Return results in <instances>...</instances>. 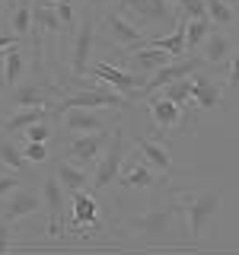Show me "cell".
Wrapping results in <instances>:
<instances>
[{
    "mask_svg": "<svg viewBox=\"0 0 239 255\" xmlns=\"http://www.w3.org/2000/svg\"><path fill=\"white\" fill-rule=\"evenodd\" d=\"M121 233L127 236L131 246H147V249L188 243L185 207H182L179 195H175V185L159 188L156 198L140 214H134V217H127L121 223Z\"/></svg>",
    "mask_w": 239,
    "mask_h": 255,
    "instance_id": "1",
    "label": "cell"
},
{
    "mask_svg": "<svg viewBox=\"0 0 239 255\" xmlns=\"http://www.w3.org/2000/svg\"><path fill=\"white\" fill-rule=\"evenodd\" d=\"M188 223V243L191 246H214L220 239V211H223V185L207 188H175Z\"/></svg>",
    "mask_w": 239,
    "mask_h": 255,
    "instance_id": "2",
    "label": "cell"
},
{
    "mask_svg": "<svg viewBox=\"0 0 239 255\" xmlns=\"http://www.w3.org/2000/svg\"><path fill=\"white\" fill-rule=\"evenodd\" d=\"M115 6L127 19H134L147 35H166L179 26L175 0H115Z\"/></svg>",
    "mask_w": 239,
    "mask_h": 255,
    "instance_id": "3",
    "label": "cell"
},
{
    "mask_svg": "<svg viewBox=\"0 0 239 255\" xmlns=\"http://www.w3.org/2000/svg\"><path fill=\"white\" fill-rule=\"evenodd\" d=\"M96 19H99V32L109 38V45L115 51H131V48L150 45V35L143 32L134 19L118 10V6H109V10H96Z\"/></svg>",
    "mask_w": 239,
    "mask_h": 255,
    "instance_id": "4",
    "label": "cell"
},
{
    "mask_svg": "<svg viewBox=\"0 0 239 255\" xmlns=\"http://www.w3.org/2000/svg\"><path fill=\"white\" fill-rule=\"evenodd\" d=\"M96 42H99V19H96V6L90 3L80 16L74 35H70V77H83L86 67L93 64Z\"/></svg>",
    "mask_w": 239,
    "mask_h": 255,
    "instance_id": "5",
    "label": "cell"
},
{
    "mask_svg": "<svg viewBox=\"0 0 239 255\" xmlns=\"http://www.w3.org/2000/svg\"><path fill=\"white\" fill-rule=\"evenodd\" d=\"M143 106H147V115H150V122H153V134H159L163 137V131L166 134H179L182 128H185L188 134H198V125L188 118V112L179 106V102H172V99H166L163 93H150L147 99H143Z\"/></svg>",
    "mask_w": 239,
    "mask_h": 255,
    "instance_id": "6",
    "label": "cell"
},
{
    "mask_svg": "<svg viewBox=\"0 0 239 255\" xmlns=\"http://www.w3.org/2000/svg\"><path fill=\"white\" fill-rule=\"evenodd\" d=\"M3 96L10 102V109H35V106L54 109V102L64 96V86L54 83V80H45V77H32V80H19Z\"/></svg>",
    "mask_w": 239,
    "mask_h": 255,
    "instance_id": "7",
    "label": "cell"
},
{
    "mask_svg": "<svg viewBox=\"0 0 239 255\" xmlns=\"http://www.w3.org/2000/svg\"><path fill=\"white\" fill-rule=\"evenodd\" d=\"M124 156H127V140H124V128L121 125H115L112 128V140H109V147H106V153L99 156V163H96V169H93V195H99V191H106L112 182L118 179V172H121V163H124Z\"/></svg>",
    "mask_w": 239,
    "mask_h": 255,
    "instance_id": "8",
    "label": "cell"
},
{
    "mask_svg": "<svg viewBox=\"0 0 239 255\" xmlns=\"http://www.w3.org/2000/svg\"><path fill=\"white\" fill-rule=\"evenodd\" d=\"M112 140V131H93V134H67V143H64V159L67 163L80 166V169H96L99 156L106 153Z\"/></svg>",
    "mask_w": 239,
    "mask_h": 255,
    "instance_id": "9",
    "label": "cell"
},
{
    "mask_svg": "<svg viewBox=\"0 0 239 255\" xmlns=\"http://www.w3.org/2000/svg\"><path fill=\"white\" fill-rule=\"evenodd\" d=\"M118 185L127 188V191H159L169 185V175H156V169L143 159L137 150L131 156H124L121 163V172H118Z\"/></svg>",
    "mask_w": 239,
    "mask_h": 255,
    "instance_id": "10",
    "label": "cell"
},
{
    "mask_svg": "<svg viewBox=\"0 0 239 255\" xmlns=\"http://www.w3.org/2000/svg\"><path fill=\"white\" fill-rule=\"evenodd\" d=\"M86 74L102 80L106 86H112V90L124 93L127 99L143 96V86H147V77L143 74H134V70H127V67H118V64H112V61H96L93 58V64L86 67Z\"/></svg>",
    "mask_w": 239,
    "mask_h": 255,
    "instance_id": "11",
    "label": "cell"
},
{
    "mask_svg": "<svg viewBox=\"0 0 239 255\" xmlns=\"http://www.w3.org/2000/svg\"><path fill=\"white\" fill-rule=\"evenodd\" d=\"M42 207L48 214V236L58 239L64 233V217H67V188L61 185L54 169H48L42 179Z\"/></svg>",
    "mask_w": 239,
    "mask_h": 255,
    "instance_id": "12",
    "label": "cell"
},
{
    "mask_svg": "<svg viewBox=\"0 0 239 255\" xmlns=\"http://www.w3.org/2000/svg\"><path fill=\"white\" fill-rule=\"evenodd\" d=\"M191 99L198 102L201 112L223 109L227 106V83H223V77L207 74V67L195 70V74H191Z\"/></svg>",
    "mask_w": 239,
    "mask_h": 255,
    "instance_id": "13",
    "label": "cell"
},
{
    "mask_svg": "<svg viewBox=\"0 0 239 255\" xmlns=\"http://www.w3.org/2000/svg\"><path fill=\"white\" fill-rule=\"evenodd\" d=\"M201 67H207L201 54H185V58H172L169 64H163V67H159L156 74H150V77H147V86H143V96H140V99H147L150 93H156L159 86L172 83V80H185V77H191L195 70H201Z\"/></svg>",
    "mask_w": 239,
    "mask_h": 255,
    "instance_id": "14",
    "label": "cell"
},
{
    "mask_svg": "<svg viewBox=\"0 0 239 255\" xmlns=\"http://www.w3.org/2000/svg\"><path fill=\"white\" fill-rule=\"evenodd\" d=\"M58 125L64 128V134H93V131H109L112 115H102L99 109H64L58 112Z\"/></svg>",
    "mask_w": 239,
    "mask_h": 255,
    "instance_id": "15",
    "label": "cell"
},
{
    "mask_svg": "<svg viewBox=\"0 0 239 255\" xmlns=\"http://www.w3.org/2000/svg\"><path fill=\"white\" fill-rule=\"evenodd\" d=\"M38 211H42V195L26 188V185H19L13 195H6L3 201H0V217L10 220V223H19V220H26Z\"/></svg>",
    "mask_w": 239,
    "mask_h": 255,
    "instance_id": "16",
    "label": "cell"
},
{
    "mask_svg": "<svg viewBox=\"0 0 239 255\" xmlns=\"http://www.w3.org/2000/svg\"><path fill=\"white\" fill-rule=\"evenodd\" d=\"M233 51H236V38L230 35V32H223L214 26V32L207 35V42L201 45V58L207 64V70H220V67H227L230 58H233Z\"/></svg>",
    "mask_w": 239,
    "mask_h": 255,
    "instance_id": "17",
    "label": "cell"
},
{
    "mask_svg": "<svg viewBox=\"0 0 239 255\" xmlns=\"http://www.w3.org/2000/svg\"><path fill=\"white\" fill-rule=\"evenodd\" d=\"M134 150L147 159L150 166H153L156 172L169 175L172 172V156H169V147L163 143V137L159 134H140L137 140H134Z\"/></svg>",
    "mask_w": 239,
    "mask_h": 255,
    "instance_id": "18",
    "label": "cell"
},
{
    "mask_svg": "<svg viewBox=\"0 0 239 255\" xmlns=\"http://www.w3.org/2000/svg\"><path fill=\"white\" fill-rule=\"evenodd\" d=\"M70 211H74V223L77 230L90 227V230H99V204H96V195L93 188H80V191H70Z\"/></svg>",
    "mask_w": 239,
    "mask_h": 255,
    "instance_id": "19",
    "label": "cell"
},
{
    "mask_svg": "<svg viewBox=\"0 0 239 255\" xmlns=\"http://www.w3.org/2000/svg\"><path fill=\"white\" fill-rule=\"evenodd\" d=\"M32 3H35V0H16L13 6L6 3V10H3L6 32L19 35L22 42H29V38H32Z\"/></svg>",
    "mask_w": 239,
    "mask_h": 255,
    "instance_id": "20",
    "label": "cell"
},
{
    "mask_svg": "<svg viewBox=\"0 0 239 255\" xmlns=\"http://www.w3.org/2000/svg\"><path fill=\"white\" fill-rule=\"evenodd\" d=\"M42 118H54V112L48 106H35V109H13V115L3 118V125H0V131L10 134V137H19L22 131H26L29 125L42 122Z\"/></svg>",
    "mask_w": 239,
    "mask_h": 255,
    "instance_id": "21",
    "label": "cell"
},
{
    "mask_svg": "<svg viewBox=\"0 0 239 255\" xmlns=\"http://www.w3.org/2000/svg\"><path fill=\"white\" fill-rule=\"evenodd\" d=\"M51 169H54V175L61 179V185L67 188V195H70V191L86 188V185H93V172H90V169H80V166L67 163V159H54Z\"/></svg>",
    "mask_w": 239,
    "mask_h": 255,
    "instance_id": "22",
    "label": "cell"
},
{
    "mask_svg": "<svg viewBox=\"0 0 239 255\" xmlns=\"http://www.w3.org/2000/svg\"><path fill=\"white\" fill-rule=\"evenodd\" d=\"M0 166L10 172H29V159L26 153H22V147H16V137H10V134L0 131Z\"/></svg>",
    "mask_w": 239,
    "mask_h": 255,
    "instance_id": "23",
    "label": "cell"
},
{
    "mask_svg": "<svg viewBox=\"0 0 239 255\" xmlns=\"http://www.w3.org/2000/svg\"><path fill=\"white\" fill-rule=\"evenodd\" d=\"M26 74V45H16L6 51V67H3V83H0V90H13L16 83L22 80Z\"/></svg>",
    "mask_w": 239,
    "mask_h": 255,
    "instance_id": "24",
    "label": "cell"
},
{
    "mask_svg": "<svg viewBox=\"0 0 239 255\" xmlns=\"http://www.w3.org/2000/svg\"><path fill=\"white\" fill-rule=\"evenodd\" d=\"M214 32V22H211V16H198V19H188L185 22V48L191 54H198L201 51V45L207 42V35Z\"/></svg>",
    "mask_w": 239,
    "mask_h": 255,
    "instance_id": "25",
    "label": "cell"
},
{
    "mask_svg": "<svg viewBox=\"0 0 239 255\" xmlns=\"http://www.w3.org/2000/svg\"><path fill=\"white\" fill-rule=\"evenodd\" d=\"M150 45L166 48L172 58H185L188 54V48H185V22H179V26L172 32H166V35H150Z\"/></svg>",
    "mask_w": 239,
    "mask_h": 255,
    "instance_id": "26",
    "label": "cell"
},
{
    "mask_svg": "<svg viewBox=\"0 0 239 255\" xmlns=\"http://www.w3.org/2000/svg\"><path fill=\"white\" fill-rule=\"evenodd\" d=\"M80 3H83V0H58V3H54L58 19H61V26H64V38L74 35V29H77V22H80V13H77Z\"/></svg>",
    "mask_w": 239,
    "mask_h": 255,
    "instance_id": "27",
    "label": "cell"
},
{
    "mask_svg": "<svg viewBox=\"0 0 239 255\" xmlns=\"http://www.w3.org/2000/svg\"><path fill=\"white\" fill-rule=\"evenodd\" d=\"M207 16H211V22L217 29H230V26H236V22H239L236 10L230 3H223V0H207Z\"/></svg>",
    "mask_w": 239,
    "mask_h": 255,
    "instance_id": "28",
    "label": "cell"
},
{
    "mask_svg": "<svg viewBox=\"0 0 239 255\" xmlns=\"http://www.w3.org/2000/svg\"><path fill=\"white\" fill-rule=\"evenodd\" d=\"M159 93L166 96V99H172V102H179L182 109H185V102L191 99V77L185 80H172V83H166V86H159Z\"/></svg>",
    "mask_w": 239,
    "mask_h": 255,
    "instance_id": "29",
    "label": "cell"
},
{
    "mask_svg": "<svg viewBox=\"0 0 239 255\" xmlns=\"http://www.w3.org/2000/svg\"><path fill=\"white\" fill-rule=\"evenodd\" d=\"M175 16H179V22L207 16V0H175Z\"/></svg>",
    "mask_w": 239,
    "mask_h": 255,
    "instance_id": "30",
    "label": "cell"
},
{
    "mask_svg": "<svg viewBox=\"0 0 239 255\" xmlns=\"http://www.w3.org/2000/svg\"><path fill=\"white\" fill-rule=\"evenodd\" d=\"M58 131H61V128H54V125H51V118H42V122L29 125L26 131H22V140H42V143H48Z\"/></svg>",
    "mask_w": 239,
    "mask_h": 255,
    "instance_id": "31",
    "label": "cell"
},
{
    "mask_svg": "<svg viewBox=\"0 0 239 255\" xmlns=\"http://www.w3.org/2000/svg\"><path fill=\"white\" fill-rule=\"evenodd\" d=\"M223 83H227V90L239 93V42H236V51H233V58H230L227 70H223Z\"/></svg>",
    "mask_w": 239,
    "mask_h": 255,
    "instance_id": "32",
    "label": "cell"
},
{
    "mask_svg": "<svg viewBox=\"0 0 239 255\" xmlns=\"http://www.w3.org/2000/svg\"><path fill=\"white\" fill-rule=\"evenodd\" d=\"M22 153H26V159L29 163H48V143H42V140H26V147H22Z\"/></svg>",
    "mask_w": 239,
    "mask_h": 255,
    "instance_id": "33",
    "label": "cell"
},
{
    "mask_svg": "<svg viewBox=\"0 0 239 255\" xmlns=\"http://www.w3.org/2000/svg\"><path fill=\"white\" fill-rule=\"evenodd\" d=\"M19 185H22V172H10V169H6L3 175H0V201H3L6 195H13Z\"/></svg>",
    "mask_w": 239,
    "mask_h": 255,
    "instance_id": "34",
    "label": "cell"
},
{
    "mask_svg": "<svg viewBox=\"0 0 239 255\" xmlns=\"http://www.w3.org/2000/svg\"><path fill=\"white\" fill-rule=\"evenodd\" d=\"M13 249V223L0 217V255Z\"/></svg>",
    "mask_w": 239,
    "mask_h": 255,
    "instance_id": "35",
    "label": "cell"
},
{
    "mask_svg": "<svg viewBox=\"0 0 239 255\" xmlns=\"http://www.w3.org/2000/svg\"><path fill=\"white\" fill-rule=\"evenodd\" d=\"M16 45H26L19 35H13V32H0V51L3 48H16Z\"/></svg>",
    "mask_w": 239,
    "mask_h": 255,
    "instance_id": "36",
    "label": "cell"
},
{
    "mask_svg": "<svg viewBox=\"0 0 239 255\" xmlns=\"http://www.w3.org/2000/svg\"><path fill=\"white\" fill-rule=\"evenodd\" d=\"M6 51H10V48H3V51H0V83H3V67H6Z\"/></svg>",
    "mask_w": 239,
    "mask_h": 255,
    "instance_id": "37",
    "label": "cell"
},
{
    "mask_svg": "<svg viewBox=\"0 0 239 255\" xmlns=\"http://www.w3.org/2000/svg\"><path fill=\"white\" fill-rule=\"evenodd\" d=\"M223 3H230V6H233V10H236V6H239V0H223Z\"/></svg>",
    "mask_w": 239,
    "mask_h": 255,
    "instance_id": "38",
    "label": "cell"
},
{
    "mask_svg": "<svg viewBox=\"0 0 239 255\" xmlns=\"http://www.w3.org/2000/svg\"><path fill=\"white\" fill-rule=\"evenodd\" d=\"M83 3H93L96 6V3H102V0H83Z\"/></svg>",
    "mask_w": 239,
    "mask_h": 255,
    "instance_id": "39",
    "label": "cell"
},
{
    "mask_svg": "<svg viewBox=\"0 0 239 255\" xmlns=\"http://www.w3.org/2000/svg\"><path fill=\"white\" fill-rule=\"evenodd\" d=\"M0 125H3V106H0Z\"/></svg>",
    "mask_w": 239,
    "mask_h": 255,
    "instance_id": "40",
    "label": "cell"
},
{
    "mask_svg": "<svg viewBox=\"0 0 239 255\" xmlns=\"http://www.w3.org/2000/svg\"><path fill=\"white\" fill-rule=\"evenodd\" d=\"M3 10H6V6H3V0H0V16H3Z\"/></svg>",
    "mask_w": 239,
    "mask_h": 255,
    "instance_id": "41",
    "label": "cell"
},
{
    "mask_svg": "<svg viewBox=\"0 0 239 255\" xmlns=\"http://www.w3.org/2000/svg\"><path fill=\"white\" fill-rule=\"evenodd\" d=\"M45 3H58V0H45Z\"/></svg>",
    "mask_w": 239,
    "mask_h": 255,
    "instance_id": "42",
    "label": "cell"
},
{
    "mask_svg": "<svg viewBox=\"0 0 239 255\" xmlns=\"http://www.w3.org/2000/svg\"><path fill=\"white\" fill-rule=\"evenodd\" d=\"M236 16H239V6H236Z\"/></svg>",
    "mask_w": 239,
    "mask_h": 255,
    "instance_id": "43",
    "label": "cell"
},
{
    "mask_svg": "<svg viewBox=\"0 0 239 255\" xmlns=\"http://www.w3.org/2000/svg\"><path fill=\"white\" fill-rule=\"evenodd\" d=\"M10 3H16V0H10Z\"/></svg>",
    "mask_w": 239,
    "mask_h": 255,
    "instance_id": "44",
    "label": "cell"
}]
</instances>
